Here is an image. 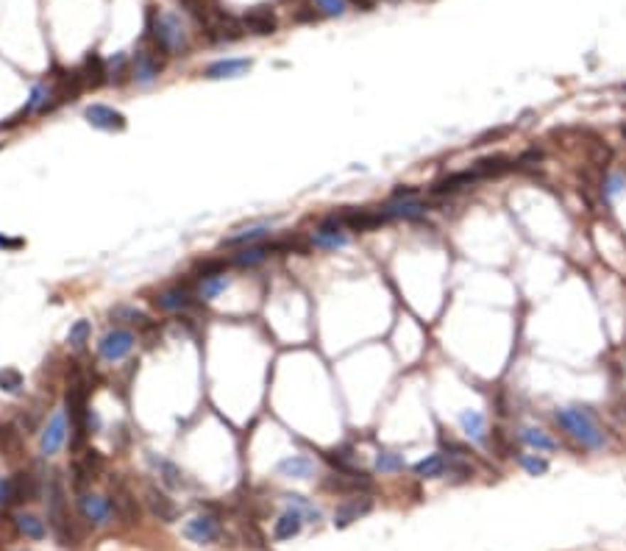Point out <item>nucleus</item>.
<instances>
[{
    "mask_svg": "<svg viewBox=\"0 0 626 551\" xmlns=\"http://www.w3.org/2000/svg\"><path fill=\"white\" fill-rule=\"evenodd\" d=\"M557 423L582 449H588V451L604 449V432H601V426H598V421L593 418L590 410H585V407H565V410L557 412Z\"/></svg>",
    "mask_w": 626,
    "mask_h": 551,
    "instance_id": "nucleus-1",
    "label": "nucleus"
},
{
    "mask_svg": "<svg viewBox=\"0 0 626 551\" xmlns=\"http://www.w3.org/2000/svg\"><path fill=\"white\" fill-rule=\"evenodd\" d=\"M65 407H67V415H70V426H72V434H70V449L72 451H78L81 446H84V440H87V429H90V404H87V387L81 385V382H72L70 387H67V395H65Z\"/></svg>",
    "mask_w": 626,
    "mask_h": 551,
    "instance_id": "nucleus-2",
    "label": "nucleus"
},
{
    "mask_svg": "<svg viewBox=\"0 0 626 551\" xmlns=\"http://www.w3.org/2000/svg\"><path fill=\"white\" fill-rule=\"evenodd\" d=\"M153 39H156V48L162 53H181L187 50V31L181 26V17L176 14H159V20L153 23Z\"/></svg>",
    "mask_w": 626,
    "mask_h": 551,
    "instance_id": "nucleus-3",
    "label": "nucleus"
},
{
    "mask_svg": "<svg viewBox=\"0 0 626 551\" xmlns=\"http://www.w3.org/2000/svg\"><path fill=\"white\" fill-rule=\"evenodd\" d=\"M78 513H81V518L87 520L90 526H109L112 520L117 518V513H114V504H112V498H106V496H95V493H78Z\"/></svg>",
    "mask_w": 626,
    "mask_h": 551,
    "instance_id": "nucleus-4",
    "label": "nucleus"
},
{
    "mask_svg": "<svg viewBox=\"0 0 626 551\" xmlns=\"http://www.w3.org/2000/svg\"><path fill=\"white\" fill-rule=\"evenodd\" d=\"M134 343H136L134 331H129V328H112L109 334H103V340L98 343V354L106 362H120V359H126L134 351Z\"/></svg>",
    "mask_w": 626,
    "mask_h": 551,
    "instance_id": "nucleus-5",
    "label": "nucleus"
},
{
    "mask_svg": "<svg viewBox=\"0 0 626 551\" xmlns=\"http://www.w3.org/2000/svg\"><path fill=\"white\" fill-rule=\"evenodd\" d=\"M84 117H87V123H90L92 129H100V131H126V126H129L126 114L117 112V109H112V106H106V103L87 106V109H84Z\"/></svg>",
    "mask_w": 626,
    "mask_h": 551,
    "instance_id": "nucleus-6",
    "label": "nucleus"
},
{
    "mask_svg": "<svg viewBox=\"0 0 626 551\" xmlns=\"http://www.w3.org/2000/svg\"><path fill=\"white\" fill-rule=\"evenodd\" d=\"M337 220L342 223V228H351V231H373L390 223L382 209H345L337 215Z\"/></svg>",
    "mask_w": 626,
    "mask_h": 551,
    "instance_id": "nucleus-7",
    "label": "nucleus"
},
{
    "mask_svg": "<svg viewBox=\"0 0 626 551\" xmlns=\"http://www.w3.org/2000/svg\"><path fill=\"white\" fill-rule=\"evenodd\" d=\"M312 245H315V248H323V251H337V248H345V245H348V234L342 231V223L337 220V215L326 218L320 226L315 228Z\"/></svg>",
    "mask_w": 626,
    "mask_h": 551,
    "instance_id": "nucleus-8",
    "label": "nucleus"
},
{
    "mask_svg": "<svg viewBox=\"0 0 626 551\" xmlns=\"http://www.w3.org/2000/svg\"><path fill=\"white\" fill-rule=\"evenodd\" d=\"M184 537L198 543V546H206V543H215L220 537V520L215 515H195L184 523Z\"/></svg>",
    "mask_w": 626,
    "mask_h": 551,
    "instance_id": "nucleus-9",
    "label": "nucleus"
},
{
    "mask_svg": "<svg viewBox=\"0 0 626 551\" xmlns=\"http://www.w3.org/2000/svg\"><path fill=\"white\" fill-rule=\"evenodd\" d=\"M67 440V415L59 410L53 412V418L48 421V426L42 429V440H39V449L45 456H53Z\"/></svg>",
    "mask_w": 626,
    "mask_h": 551,
    "instance_id": "nucleus-10",
    "label": "nucleus"
},
{
    "mask_svg": "<svg viewBox=\"0 0 626 551\" xmlns=\"http://www.w3.org/2000/svg\"><path fill=\"white\" fill-rule=\"evenodd\" d=\"M112 487H114V493H112V504H114L117 518L123 520V523H129V526L139 523L142 510H139V501L134 498L131 490L123 485V482H117V485H112Z\"/></svg>",
    "mask_w": 626,
    "mask_h": 551,
    "instance_id": "nucleus-11",
    "label": "nucleus"
},
{
    "mask_svg": "<svg viewBox=\"0 0 626 551\" xmlns=\"http://www.w3.org/2000/svg\"><path fill=\"white\" fill-rule=\"evenodd\" d=\"M476 181H479V176H476L473 167H470V170L451 173V176H446V178H437V181L428 187V193L434 195V198H446V195H457L460 190L470 187V184H476Z\"/></svg>",
    "mask_w": 626,
    "mask_h": 551,
    "instance_id": "nucleus-12",
    "label": "nucleus"
},
{
    "mask_svg": "<svg viewBox=\"0 0 626 551\" xmlns=\"http://www.w3.org/2000/svg\"><path fill=\"white\" fill-rule=\"evenodd\" d=\"M373 510V501L367 498V496H354V498H348V501H342L340 507H337V513H334V526L337 529H345L348 523H354V520H360L362 515H367Z\"/></svg>",
    "mask_w": 626,
    "mask_h": 551,
    "instance_id": "nucleus-13",
    "label": "nucleus"
},
{
    "mask_svg": "<svg viewBox=\"0 0 626 551\" xmlns=\"http://www.w3.org/2000/svg\"><path fill=\"white\" fill-rule=\"evenodd\" d=\"M159 73H162V62L156 59V53H151V50H136L134 67H131V75L136 84L148 87V84H153V81L159 78Z\"/></svg>",
    "mask_w": 626,
    "mask_h": 551,
    "instance_id": "nucleus-14",
    "label": "nucleus"
},
{
    "mask_svg": "<svg viewBox=\"0 0 626 551\" xmlns=\"http://www.w3.org/2000/svg\"><path fill=\"white\" fill-rule=\"evenodd\" d=\"M254 67L251 59H217L203 70V78L209 81H223V78H239Z\"/></svg>",
    "mask_w": 626,
    "mask_h": 551,
    "instance_id": "nucleus-15",
    "label": "nucleus"
},
{
    "mask_svg": "<svg viewBox=\"0 0 626 551\" xmlns=\"http://www.w3.org/2000/svg\"><path fill=\"white\" fill-rule=\"evenodd\" d=\"M242 28L257 33V36H267V33H276L279 20H276V14H273L267 6H257V9H251V11L242 17Z\"/></svg>",
    "mask_w": 626,
    "mask_h": 551,
    "instance_id": "nucleus-16",
    "label": "nucleus"
},
{
    "mask_svg": "<svg viewBox=\"0 0 626 551\" xmlns=\"http://www.w3.org/2000/svg\"><path fill=\"white\" fill-rule=\"evenodd\" d=\"M145 501H148V510H151L159 520H165V523H173L176 515H178L173 498L167 496L165 490H159L156 485H151L148 490H145Z\"/></svg>",
    "mask_w": 626,
    "mask_h": 551,
    "instance_id": "nucleus-17",
    "label": "nucleus"
},
{
    "mask_svg": "<svg viewBox=\"0 0 626 551\" xmlns=\"http://www.w3.org/2000/svg\"><path fill=\"white\" fill-rule=\"evenodd\" d=\"M153 304H156L159 309H165V312H184V309H193V306H195V298H193V292L187 290V287H173V290L159 292V295L153 298Z\"/></svg>",
    "mask_w": 626,
    "mask_h": 551,
    "instance_id": "nucleus-18",
    "label": "nucleus"
},
{
    "mask_svg": "<svg viewBox=\"0 0 626 551\" xmlns=\"http://www.w3.org/2000/svg\"><path fill=\"white\" fill-rule=\"evenodd\" d=\"M81 78H84V87H92V90H98V87H103L109 81V67H106V62L100 59L95 50L87 53V59L81 65Z\"/></svg>",
    "mask_w": 626,
    "mask_h": 551,
    "instance_id": "nucleus-19",
    "label": "nucleus"
},
{
    "mask_svg": "<svg viewBox=\"0 0 626 551\" xmlns=\"http://www.w3.org/2000/svg\"><path fill=\"white\" fill-rule=\"evenodd\" d=\"M11 479V504H28L36 498V479H33L31 471H17Z\"/></svg>",
    "mask_w": 626,
    "mask_h": 551,
    "instance_id": "nucleus-20",
    "label": "nucleus"
},
{
    "mask_svg": "<svg viewBox=\"0 0 626 551\" xmlns=\"http://www.w3.org/2000/svg\"><path fill=\"white\" fill-rule=\"evenodd\" d=\"M276 471H279L284 479H309V476L315 474V462L303 454H293V456H287V459H281V462L276 465Z\"/></svg>",
    "mask_w": 626,
    "mask_h": 551,
    "instance_id": "nucleus-21",
    "label": "nucleus"
},
{
    "mask_svg": "<svg viewBox=\"0 0 626 551\" xmlns=\"http://www.w3.org/2000/svg\"><path fill=\"white\" fill-rule=\"evenodd\" d=\"M273 251H279L276 245H245V248H239L234 257L229 260V264L234 267H257V264H262Z\"/></svg>",
    "mask_w": 626,
    "mask_h": 551,
    "instance_id": "nucleus-22",
    "label": "nucleus"
},
{
    "mask_svg": "<svg viewBox=\"0 0 626 551\" xmlns=\"http://www.w3.org/2000/svg\"><path fill=\"white\" fill-rule=\"evenodd\" d=\"M426 209H428L426 203H418V200H404V203L384 206L382 212L387 215V220H423Z\"/></svg>",
    "mask_w": 626,
    "mask_h": 551,
    "instance_id": "nucleus-23",
    "label": "nucleus"
},
{
    "mask_svg": "<svg viewBox=\"0 0 626 551\" xmlns=\"http://www.w3.org/2000/svg\"><path fill=\"white\" fill-rule=\"evenodd\" d=\"M512 167H515V162L507 159V156H487V159H479V162L473 164V173H476L479 181H482V178H498V176L509 173Z\"/></svg>",
    "mask_w": 626,
    "mask_h": 551,
    "instance_id": "nucleus-24",
    "label": "nucleus"
},
{
    "mask_svg": "<svg viewBox=\"0 0 626 551\" xmlns=\"http://www.w3.org/2000/svg\"><path fill=\"white\" fill-rule=\"evenodd\" d=\"M460 426L470 440H476V443H485V440H487V426H485V415H482V412H476V410L460 412Z\"/></svg>",
    "mask_w": 626,
    "mask_h": 551,
    "instance_id": "nucleus-25",
    "label": "nucleus"
},
{
    "mask_svg": "<svg viewBox=\"0 0 626 551\" xmlns=\"http://www.w3.org/2000/svg\"><path fill=\"white\" fill-rule=\"evenodd\" d=\"M303 526V515L296 513V510H287L281 518L273 523V537L276 540H293L298 532Z\"/></svg>",
    "mask_w": 626,
    "mask_h": 551,
    "instance_id": "nucleus-26",
    "label": "nucleus"
},
{
    "mask_svg": "<svg viewBox=\"0 0 626 551\" xmlns=\"http://www.w3.org/2000/svg\"><path fill=\"white\" fill-rule=\"evenodd\" d=\"M446 471H451V462L443 454H431L415 465V474L421 479H440V476H446Z\"/></svg>",
    "mask_w": 626,
    "mask_h": 551,
    "instance_id": "nucleus-27",
    "label": "nucleus"
},
{
    "mask_svg": "<svg viewBox=\"0 0 626 551\" xmlns=\"http://www.w3.org/2000/svg\"><path fill=\"white\" fill-rule=\"evenodd\" d=\"M270 234V226H251V228H239V231H234L231 237L223 240V248L226 245H239V248H245V245H257L259 240H264Z\"/></svg>",
    "mask_w": 626,
    "mask_h": 551,
    "instance_id": "nucleus-28",
    "label": "nucleus"
},
{
    "mask_svg": "<svg viewBox=\"0 0 626 551\" xmlns=\"http://www.w3.org/2000/svg\"><path fill=\"white\" fill-rule=\"evenodd\" d=\"M109 318L114 321V323H129V326H151L148 321V315L142 312V309H136V306H129V304H117V306H112L109 309Z\"/></svg>",
    "mask_w": 626,
    "mask_h": 551,
    "instance_id": "nucleus-29",
    "label": "nucleus"
},
{
    "mask_svg": "<svg viewBox=\"0 0 626 551\" xmlns=\"http://www.w3.org/2000/svg\"><path fill=\"white\" fill-rule=\"evenodd\" d=\"M0 451L9 456H17L23 451V434L11 423H0Z\"/></svg>",
    "mask_w": 626,
    "mask_h": 551,
    "instance_id": "nucleus-30",
    "label": "nucleus"
},
{
    "mask_svg": "<svg viewBox=\"0 0 626 551\" xmlns=\"http://www.w3.org/2000/svg\"><path fill=\"white\" fill-rule=\"evenodd\" d=\"M14 526H17L20 535H26V537H31V540H42V537L48 535L45 520H39L36 515H17V518H14Z\"/></svg>",
    "mask_w": 626,
    "mask_h": 551,
    "instance_id": "nucleus-31",
    "label": "nucleus"
},
{
    "mask_svg": "<svg viewBox=\"0 0 626 551\" xmlns=\"http://www.w3.org/2000/svg\"><path fill=\"white\" fill-rule=\"evenodd\" d=\"M521 440L527 446H531V449H537V451H554L557 449V440H551L543 429H534V426H529V429L521 432Z\"/></svg>",
    "mask_w": 626,
    "mask_h": 551,
    "instance_id": "nucleus-32",
    "label": "nucleus"
},
{
    "mask_svg": "<svg viewBox=\"0 0 626 551\" xmlns=\"http://www.w3.org/2000/svg\"><path fill=\"white\" fill-rule=\"evenodd\" d=\"M231 284V279L223 273V276H209V279H203L198 287V298L203 301H215L220 292H226V287Z\"/></svg>",
    "mask_w": 626,
    "mask_h": 551,
    "instance_id": "nucleus-33",
    "label": "nucleus"
},
{
    "mask_svg": "<svg viewBox=\"0 0 626 551\" xmlns=\"http://www.w3.org/2000/svg\"><path fill=\"white\" fill-rule=\"evenodd\" d=\"M90 334H92V323H90V321H75V323L70 326V331H67V343H70L72 348H84L87 340H90Z\"/></svg>",
    "mask_w": 626,
    "mask_h": 551,
    "instance_id": "nucleus-34",
    "label": "nucleus"
},
{
    "mask_svg": "<svg viewBox=\"0 0 626 551\" xmlns=\"http://www.w3.org/2000/svg\"><path fill=\"white\" fill-rule=\"evenodd\" d=\"M0 390L3 392H20L23 390V373L17 368H0Z\"/></svg>",
    "mask_w": 626,
    "mask_h": 551,
    "instance_id": "nucleus-35",
    "label": "nucleus"
},
{
    "mask_svg": "<svg viewBox=\"0 0 626 551\" xmlns=\"http://www.w3.org/2000/svg\"><path fill=\"white\" fill-rule=\"evenodd\" d=\"M284 501L290 504V510H296V513H301V515H306L312 523L320 518V510H318V507H312V504H309L303 496H284Z\"/></svg>",
    "mask_w": 626,
    "mask_h": 551,
    "instance_id": "nucleus-36",
    "label": "nucleus"
},
{
    "mask_svg": "<svg viewBox=\"0 0 626 551\" xmlns=\"http://www.w3.org/2000/svg\"><path fill=\"white\" fill-rule=\"evenodd\" d=\"M588 156H590L593 164H601V167H604V164L612 162L615 154H612V148H610L607 142H598V139H595V142H590V148H588Z\"/></svg>",
    "mask_w": 626,
    "mask_h": 551,
    "instance_id": "nucleus-37",
    "label": "nucleus"
},
{
    "mask_svg": "<svg viewBox=\"0 0 626 551\" xmlns=\"http://www.w3.org/2000/svg\"><path fill=\"white\" fill-rule=\"evenodd\" d=\"M401 468H404V459L393 451H382L376 456V471H382V474H398Z\"/></svg>",
    "mask_w": 626,
    "mask_h": 551,
    "instance_id": "nucleus-38",
    "label": "nucleus"
},
{
    "mask_svg": "<svg viewBox=\"0 0 626 551\" xmlns=\"http://www.w3.org/2000/svg\"><path fill=\"white\" fill-rule=\"evenodd\" d=\"M521 465H524V471H527L529 476H543V474L549 471V462L537 454H524L521 456Z\"/></svg>",
    "mask_w": 626,
    "mask_h": 551,
    "instance_id": "nucleus-39",
    "label": "nucleus"
},
{
    "mask_svg": "<svg viewBox=\"0 0 626 551\" xmlns=\"http://www.w3.org/2000/svg\"><path fill=\"white\" fill-rule=\"evenodd\" d=\"M226 267H229V262L226 260H206V262H198L195 270H198L200 279H209V276H223Z\"/></svg>",
    "mask_w": 626,
    "mask_h": 551,
    "instance_id": "nucleus-40",
    "label": "nucleus"
},
{
    "mask_svg": "<svg viewBox=\"0 0 626 551\" xmlns=\"http://www.w3.org/2000/svg\"><path fill=\"white\" fill-rule=\"evenodd\" d=\"M345 0H315V9L323 14V17H342L345 14Z\"/></svg>",
    "mask_w": 626,
    "mask_h": 551,
    "instance_id": "nucleus-41",
    "label": "nucleus"
},
{
    "mask_svg": "<svg viewBox=\"0 0 626 551\" xmlns=\"http://www.w3.org/2000/svg\"><path fill=\"white\" fill-rule=\"evenodd\" d=\"M159 465H162V482H165L167 487H181V482H184V479H181V471H178L173 462H167V459H162Z\"/></svg>",
    "mask_w": 626,
    "mask_h": 551,
    "instance_id": "nucleus-42",
    "label": "nucleus"
},
{
    "mask_svg": "<svg viewBox=\"0 0 626 551\" xmlns=\"http://www.w3.org/2000/svg\"><path fill=\"white\" fill-rule=\"evenodd\" d=\"M126 56L120 53V56H114L112 62H106V67H109V81H114V84H120L123 81V75H126Z\"/></svg>",
    "mask_w": 626,
    "mask_h": 551,
    "instance_id": "nucleus-43",
    "label": "nucleus"
},
{
    "mask_svg": "<svg viewBox=\"0 0 626 551\" xmlns=\"http://www.w3.org/2000/svg\"><path fill=\"white\" fill-rule=\"evenodd\" d=\"M84 465H87V468H90V471L98 476L100 471H103V456H100V451H92V449H90V451H87V456H84Z\"/></svg>",
    "mask_w": 626,
    "mask_h": 551,
    "instance_id": "nucleus-44",
    "label": "nucleus"
},
{
    "mask_svg": "<svg viewBox=\"0 0 626 551\" xmlns=\"http://www.w3.org/2000/svg\"><path fill=\"white\" fill-rule=\"evenodd\" d=\"M529 162H543V151H537V148H531V151H527V154H524V156H521V159H518V162H515V167H527Z\"/></svg>",
    "mask_w": 626,
    "mask_h": 551,
    "instance_id": "nucleus-45",
    "label": "nucleus"
},
{
    "mask_svg": "<svg viewBox=\"0 0 626 551\" xmlns=\"http://www.w3.org/2000/svg\"><path fill=\"white\" fill-rule=\"evenodd\" d=\"M11 504V479H0V507Z\"/></svg>",
    "mask_w": 626,
    "mask_h": 551,
    "instance_id": "nucleus-46",
    "label": "nucleus"
},
{
    "mask_svg": "<svg viewBox=\"0 0 626 551\" xmlns=\"http://www.w3.org/2000/svg\"><path fill=\"white\" fill-rule=\"evenodd\" d=\"M26 245V240H20V237H14V240H9V237H3L0 234V248H9V251H17V248H23Z\"/></svg>",
    "mask_w": 626,
    "mask_h": 551,
    "instance_id": "nucleus-47",
    "label": "nucleus"
},
{
    "mask_svg": "<svg viewBox=\"0 0 626 551\" xmlns=\"http://www.w3.org/2000/svg\"><path fill=\"white\" fill-rule=\"evenodd\" d=\"M504 134H509V129H495V131H487V134H482V137H479V139H476V142H473V145H485V142H487V139H498V137H504Z\"/></svg>",
    "mask_w": 626,
    "mask_h": 551,
    "instance_id": "nucleus-48",
    "label": "nucleus"
},
{
    "mask_svg": "<svg viewBox=\"0 0 626 551\" xmlns=\"http://www.w3.org/2000/svg\"><path fill=\"white\" fill-rule=\"evenodd\" d=\"M415 195H418V187H398L396 193H393V198H396V200H401V198L406 200V198H415Z\"/></svg>",
    "mask_w": 626,
    "mask_h": 551,
    "instance_id": "nucleus-49",
    "label": "nucleus"
},
{
    "mask_svg": "<svg viewBox=\"0 0 626 551\" xmlns=\"http://www.w3.org/2000/svg\"><path fill=\"white\" fill-rule=\"evenodd\" d=\"M621 184H624V178H621V176H612V178L607 181V195H615L621 190Z\"/></svg>",
    "mask_w": 626,
    "mask_h": 551,
    "instance_id": "nucleus-50",
    "label": "nucleus"
},
{
    "mask_svg": "<svg viewBox=\"0 0 626 551\" xmlns=\"http://www.w3.org/2000/svg\"><path fill=\"white\" fill-rule=\"evenodd\" d=\"M296 20H298V23H309V20H318V11H315V9H312V11H298Z\"/></svg>",
    "mask_w": 626,
    "mask_h": 551,
    "instance_id": "nucleus-51",
    "label": "nucleus"
},
{
    "mask_svg": "<svg viewBox=\"0 0 626 551\" xmlns=\"http://www.w3.org/2000/svg\"><path fill=\"white\" fill-rule=\"evenodd\" d=\"M345 3H354L357 9H365V11H370V9H373V0H345Z\"/></svg>",
    "mask_w": 626,
    "mask_h": 551,
    "instance_id": "nucleus-52",
    "label": "nucleus"
},
{
    "mask_svg": "<svg viewBox=\"0 0 626 551\" xmlns=\"http://www.w3.org/2000/svg\"><path fill=\"white\" fill-rule=\"evenodd\" d=\"M621 134H624V139H626V126H624V129H621Z\"/></svg>",
    "mask_w": 626,
    "mask_h": 551,
    "instance_id": "nucleus-53",
    "label": "nucleus"
}]
</instances>
